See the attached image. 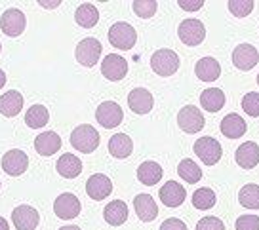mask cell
<instances>
[{"label":"cell","mask_w":259,"mask_h":230,"mask_svg":"<svg viewBox=\"0 0 259 230\" xmlns=\"http://www.w3.org/2000/svg\"><path fill=\"white\" fill-rule=\"evenodd\" d=\"M71 145L78 152H82V154H92L99 147V133H97V130L94 126L80 124L71 133Z\"/></svg>","instance_id":"6da1fadb"},{"label":"cell","mask_w":259,"mask_h":230,"mask_svg":"<svg viewBox=\"0 0 259 230\" xmlns=\"http://www.w3.org/2000/svg\"><path fill=\"white\" fill-rule=\"evenodd\" d=\"M151 67L158 76H171L179 69V55L174 49H156L151 58Z\"/></svg>","instance_id":"7a4b0ae2"},{"label":"cell","mask_w":259,"mask_h":230,"mask_svg":"<svg viewBox=\"0 0 259 230\" xmlns=\"http://www.w3.org/2000/svg\"><path fill=\"white\" fill-rule=\"evenodd\" d=\"M109 42L118 49H132L138 42V33L130 23L118 21L109 29Z\"/></svg>","instance_id":"3957f363"},{"label":"cell","mask_w":259,"mask_h":230,"mask_svg":"<svg viewBox=\"0 0 259 230\" xmlns=\"http://www.w3.org/2000/svg\"><path fill=\"white\" fill-rule=\"evenodd\" d=\"M101 51H103L101 42L97 40V38L88 36V38H84V40L78 42V46L74 49V58H76V61H78L80 65L94 67L97 61H99V58H101Z\"/></svg>","instance_id":"277c9868"},{"label":"cell","mask_w":259,"mask_h":230,"mask_svg":"<svg viewBox=\"0 0 259 230\" xmlns=\"http://www.w3.org/2000/svg\"><path fill=\"white\" fill-rule=\"evenodd\" d=\"M194 154L206 165H215L223 156V148L219 145V141L213 137H200L194 143Z\"/></svg>","instance_id":"5b68a950"},{"label":"cell","mask_w":259,"mask_h":230,"mask_svg":"<svg viewBox=\"0 0 259 230\" xmlns=\"http://www.w3.org/2000/svg\"><path fill=\"white\" fill-rule=\"evenodd\" d=\"M178 34L179 40L185 46H198L206 38V27L198 19H185V21L179 23Z\"/></svg>","instance_id":"8992f818"},{"label":"cell","mask_w":259,"mask_h":230,"mask_svg":"<svg viewBox=\"0 0 259 230\" xmlns=\"http://www.w3.org/2000/svg\"><path fill=\"white\" fill-rule=\"evenodd\" d=\"M178 124L185 133H198L202 132L206 120H204V114L200 112V108L194 107V105H187V107L179 110Z\"/></svg>","instance_id":"52a82bcc"},{"label":"cell","mask_w":259,"mask_h":230,"mask_svg":"<svg viewBox=\"0 0 259 230\" xmlns=\"http://www.w3.org/2000/svg\"><path fill=\"white\" fill-rule=\"evenodd\" d=\"M25 27H27V19H25V14L21 10L10 8L0 17V29H2V33L6 34V36L16 38V36L23 33Z\"/></svg>","instance_id":"ba28073f"},{"label":"cell","mask_w":259,"mask_h":230,"mask_svg":"<svg viewBox=\"0 0 259 230\" xmlns=\"http://www.w3.org/2000/svg\"><path fill=\"white\" fill-rule=\"evenodd\" d=\"M96 118L97 122L101 124L107 130H113L116 126L122 124V118H124V112H122V107L114 101H105L101 103L96 110Z\"/></svg>","instance_id":"9c48e42d"},{"label":"cell","mask_w":259,"mask_h":230,"mask_svg":"<svg viewBox=\"0 0 259 230\" xmlns=\"http://www.w3.org/2000/svg\"><path fill=\"white\" fill-rule=\"evenodd\" d=\"M80 200L71 194V192H65V194H59L54 202V211L59 219L63 221H71L74 217L80 215Z\"/></svg>","instance_id":"30bf717a"},{"label":"cell","mask_w":259,"mask_h":230,"mask_svg":"<svg viewBox=\"0 0 259 230\" xmlns=\"http://www.w3.org/2000/svg\"><path fill=\"white\" fill-rule=\"evenodd\" d=\"M101 73L107 80L111 82H118L128 74V61L118 55V53H109L107 58H103L101 63Z\"/></svg>","instance_id":"8fae6325"},{"label":"cell","mask_w":259,"mask_h":230,"mask_svg":"<svg viewBox=\"0 0 259 230\" xmlns=\"http://www.w3.org/2000/svg\"><path fill=\"white\" fill-rule=\"evenodd\" d=\"M2 169L12 175V177H17V175H23L27 171V167H29V158L25 154L23 150H19V148H12L8 150L4 156H2Z\"/></svg>","instance_id":"7c38bea8"},{"label":"cell","mask_w":259,"mask_h":230,"mask_svg":"<svg viewBox=\"0 0 259 230\" xmlns=\"http://www.w3.org/2000/svg\"><path fill=\"white\" fill-rule=\"evenodd\" d=\"M40 215L32 206H17L12 211V222L17 230H34L38 226Z\"/></svg>","instance_id":"4fadbf2b"},{"label":"cell","mask_w":259,"mask_h":230,"mask_svg":"<svg viewBox=\"0 0 259 230\" xmlns=\"http://www.w3.org/2000/svg\"><path fill=\"white\" fill-rule=\"evenodd\" d=\"M113 192V183L111 179L103 175V173H96V175H92L86 183V194H88L92 200H96V202H101V200H105L109 194Z\"/></svg>","instance_id":"5bb4252c"},{"label":"cell","mask_w":259,"mask_h":230,"mask_svg":"<svg viewBox=\"0 0 259 230\" xmlns=\"http://www.w3.org/2000/svg\"><path fill=\"white\" fill-rule=\"evenodd\" d=\"M257 61H259V53L257 49H255V46H251V44H240L233 51V63L240 71H251L253 67L257 65Z\"/></svg>","instance_id":"9a60e30c"},{"label":"cell","mask_w":259,"mask_h":230,"mask_svg":"<svg viewBox=\"0 0 259 230\" xmlns=\"http://www.w3.org/2000/svg\"><path fill=\"white\" fill-rule=\"evenodd\" d=\"M154 99L153 93L145 88H134L128 95V107L136 112V114H147L153 110Z\"/></svg>","instance_id":"2e32d148"},{"label":"cell","mask_w":259,"mask_h":230,"mask_svg":"<svg viewBox=\"0 0 259 230\" xmlns=\"http://www.w3.org/2000/svg\"><path fill=\"white\" fill-rule=\"evenodd\" d=\"M236 164L242 169H253L259 164V147L255 141H246L235 152Z\"/></svg>","instance_id":"e0dca14e"},{"label":"cell","mask_w":259,"mask_h":230,"mask_svg":"<svg viewBox=\"0 0 259 230\" xmlns=\"http://www.w3.org/2000/svg\"><path fill=\"white\" fill-rule=\"evenodd\" d=\"M158 196H160V200H162V204H164V206L179 207L181 204H183V202H185L187 192H185V189H183V187H181L178 181H168L160 189Z\"/></svg>","instance_id":"ac0fdd59"},{"label":"cell","mask_w":259,"mask_h":230,"mask_svg":"<svg viewBox=\"0 0 259 230\" xmlns=\"http://www.w3.org/2000/svg\"><path fill=\"white\" fill-rule=\"evenodd\" d=\"M134 209H136L138 217L143 222L154 221L156 215H158L156 202H154V198L151 194H138V196L134 198Z\"/></svg>","instance_id":"d6986e66"},{"label":"cell","mask_w":259,"mask_h":230,"mask_svg":"<svg viewBox=\"0 0 259 230\" xmlns=\"http://www.w3.org/2000/svg\"><path fill=\"white\" fill-rule=\"evenodd\" d=\"M246 130H248L246 120L236 112H231L221 120V133L229 139H240L246 133Z\"/></svg>","instance_id":"ffe728a7"},{"label":"cell","mask_w":259,"mask_h":230,"mask_svg":"<svg viewBox=\"0 0 259 230\" xmlns=\"http://www.w3.org/2000/svg\"><path fill=\"white\" fill-rule=\"evenodd\" d=\"M34 148L40 156H52L61 148V137L56 132H44L40 135H36Z\"/></svg>","instance_id":"44dd1931"},{"label":"cell","mask_w":259,"mask_h":230,"mask_svg":"<svg viewBox=\"0 0 259 230\" xmlns=\"http://www.w3.org/2000/svg\"><path fill=\"white\" fill-rule=\"evenodd\" d=\"M21 108H23V95L19 91L10 90L0 97V114L2 116L14 118L21 112Z\"/></svg>","instance_id":"7402d4cb"},{"label":"cell","mask_w":259,"mask_h":230,"mask_svg":"<svg viewBox=\"0 0 259 230\" xmlns=\"http://www.w3.org/2000/svg\"><path fill=\"white\" fill-rule=\"evenodd\" d=\"M194 73L202 82H213L221 76V65L215 58H202L194 67Z\"/></svg>","instance_id":"603a6c76"},{"label":"cell","mask_w":259,"mask_h":230,"mask_svg":"<svg viewBox=\"0 0 259 230\" xmlns=\"http://www.w3.org/2000/svg\"><path fill=\"white\" fill-rule=\"evenodd\" d=\"M109 152H111V156L118 158V160L128 158L134 152V141L130 139V135L126 133H114L109 139Z\"/></svg>","instance_id":"cb8c5ba5"},{"label":"cell","mask_w":259,"mask_h":230,"mask_svg":"<svg viewBox=\"0 0 259 230\" xmlns=\"http://www.w3.org/2000/svg\"><path fill=\"white\" fill-rule=\"evenodd\" d=\"M200 107L208 112H219L225 107V91L219 88H208L200 93Z\"/></svg>","instance_id":"d4e9b609"},{"label":"cell","mask_w":259,"mask_h":230,"mask_svg":"<svg viewBox=\"0 0 259 230\" xmlns=\"http://www.w3.org/2000/svg\"><path fill=\"white\" fill-rule=\"evenodd\" d=\"M103 217H105V221L109 224H113V226H120L126 222L128 219V206H126V202H122V200H113V202H109L103 209Z\"/></svg>","instance_id":"484cf974"},{"label":"cell","mask_w":259,"mask_h":230,"mask_svg":"<svg viewBox=\"0 0 259 230\" xmlns=\"http://www.w3.org/2000/svg\"><path fill=\"white\" fill-rule=\"evenodd\" d=\"M57 173L65 177V179H74V177H78L82 173V162L78 158L74 156V154H63V156H59L57 160Z\"/></svg>","instance_id":"4316f807"},{"label":"cell","mask_w":259,"mask_h":230,"mask_svg":"<svg viewBox=\"0 0 259 230\" xmlns=\"http://www.w3.org/2000/svg\"><path fill=\"white\" fill-rule=\"evenodd\" d=\"M162 165L153 162V160H147L138 167V179L147 187H153L162 179Z\"/></svg>","instance_id":"83f0119b"},{"label":"cell","mask_w":259,"mask_h":230,"mask_svg":"<svg viewBox=\"0 0 259 230\" xmlns=\"http://www.w3.org/2000/svg\"><path fill=\"white\" fill-rule=\"evenodd\" d=\"M74 19H76V23L84 27V29H92V27H96L97 21H99V12L94 4H80L76 12H74Z\"/></svg>","instance_id":"f1b7e54d"},{"label":"cell","mask_w":259,"mask_h":230,"mask_svg":"<svg viewBox=\"0 0 259 230\" xmlns=\"http://www.w3.org/2000/svg\"><path fill=\"white\" fill-rule=\"evenodd\" d=\"M50 120V112L44 105H32L27 112H25V124L32 128V130H40L44 128Z\"/></svg>","instance_id":"f546056e"},{"label":"cell","mask_w":259,"mask_h":230,"mask_svg":"<svg viewBox=\"0 0 259 230\" xmlns=\"http://www.w3.org/2000/svg\"><path fill=\"white\" fill-rule=\"evenodd\" d=\"M178 173L181 179H185V181L191 183V185H194V183H198L202 179V169H200V165L194 164V160H191V158H185V160L179 162Z\"/></svg>","instance_id":"4dcf8cb0"},{"label":"cell","mask_w":259,"mask_h":230,"mask_svg":"<svg viewBox=\"0 0 259 230\" xmlns=\"http://www.w3.org/2000/svg\"><path fill=\"white\" fill-rule=\"evenodd\" d=\"M238 200L246 209H259V187L257 185H244L238 192Z\"/></svg>","instance_id":"1f68e13d"},{"label":"cell","mask_w":259,"mask_h":230,"mask_svg":"<svg viewBox=\"0 0 259 230\" xmlns=\"http://www.w3.org/2000/svg\"><path fill=\"white\" fill-rule=\"evenodd\" d=\"M215 192L211 189H198L196 192L193 194V206L196 209H200V211H206V209H211V207L215 206Z\"/></svg>","instance_id":"d6a6232c"},{"label":"cell","mask_w":259,"mask_h":230,"mask_svg":"<svg viewBox=\"0 0 259 230\" xmlns=\"http://www.w3.org/2000/svg\"><path fill=\"white\" fill-rule=\"evenodd\" d=\"M132 8L136 12V16L141 17V19H149V17H153L156 14V8H158V4L154 2V0H136L134 4H132Z\"/></svg>","instance_id":"836d02e7"},{"label":"cell","mask_w":259,"mask_h":230,"mask_svg":"<svg viewBox=\"0 0 259 230\" xmlns=\"http://www.w3.org/2000/svg\"><path fill=\"white\" fill-rule=\"evenodd\" d=\"M253 0H231L229 2V12L235 17H246L253 12Z\"/></svg>","instance_id":"e575fe53"},{"label":"cell","mask_w":259,"mask_h":230,"mask_svg":"<svg viewBox=\"0 0 259 230\" xmlns=\"http://www.w3.org/2000/svg\"><path fill=\"white\" fill-rule=\"evenodd\" d=\"M242 108L248 116L257 118L259 116V93H255V91L246 93V95L242 97Z\"/></svg>","instance_id":"d590c367"},{"label":"cell","mask_w":259,"mask_h":230,"mask_svg":"<svg viewBox=\"0 0 259 230\" xmlns=\"http://www.w3.org/2000/svg\"><path fill=\"white\" fill-rule=\"evenodd\" d=\"M236 230H259L257 215H240L236 219Z\"/></svg>","instance_id":"8d00e7d4"},{"label":"cell","mask_w":259,"mask_h":230,"mask_svg":"<svg viewBox=\"0 0 259 230\" xmlns=\"http://www.w3.org/2000/svg\"><path fill=\"white\" fill-rule=\"evenodd\" d=\"M196 230H225V224L218 217H204L198 221Z\"/></svg>","instance_id":"74e56055"},{"label":"cell","mask_w":259,"mask_h":230,"mask_svg":"<svg viewBox=\"0 0 259 230\" xmlns=\"http://www.w3.org/2000/svg\"><path fill=\"white\" fill-rule=\"evenodd\" d=\"M160 230H187V224L181 219L171 217V219H166V221L162 222Z\"/></svg>","instance_id":"f35d334b"},{"label":"cell","mask_w":259,"mask_h":230,"mask_svg":"<svg viewBox=\"0 0 259 230\" xmlns=\"http://www.w3.org/2000/svg\"><path fill=\"white\" fill-rule=\"evenodd\" d=\"M178 4H179V8L187 10V12H196V10H200L204 6L202 0H196V2H187V0H179Z\"/></svg>","instance_id":"ab89813d"},{"label":"cell","mask_w":259,"mask_h":230,"mask_svg":"<svg viewBox=\"0 0 259 230\" xmlns=\"http://www.w3.org/2000/svg\"><path fill=\"white\" fill-rule=\"evenodd\" d=\"M38 4H40L42 8H57V6L61 4V2H59V0H56V2H44V0H40Z\"/></svg>","instance_id":"60d3db41"},{"label":"cell","mask_w":259,"mask_h":230,"mask_svg":"<svg viewBox=\"0 0 259 230\" xmlns=\"http://www.w3.org/2000/svg\"><path fill=\"white\" fill-rule=\"evenodd\" d=\"M4 84H6V73L0 69V90L4 88Z\"/></svg>","instance_id":"b9f144b4"},{"label":"cell","mask_w":259,"mask_h":230,"mask_svg":"<svg viewBox=\"0 0 259 230\" xmlns=\"http://www.w3.org/2000/svg\"><path fill=\"white\" fill-rule=\"evenodd\" d=\"M0 230H10V224L6 222L4 217H0Z\"/></svg>","instance_id":"7bdbcfd3"},{"label":"cell","mask_w":259,"mask_h":230,"mask_svg":"<svg viewBox=\"0 0 259 230\" xmlns=\"http://www.w3.org/2000/svg\"><path fill=\"white\" fill-rule=\"evenodd\" d=\"M59 230H80L78 226H74V224H67V226H61Z\"/></svg>","instance_id":"ee69618b"},{"label":"cell","mask_w":259,"mask_h":230,"mask_svg":"<svg viewBox=\"0 0 259 230\" xmlns=\"http://www.w3.org/2000/svg\"><path fill=\"white\" fill-rule=\"evenodd\" d=\"M0 51H2V42H0Z\"/></svg>","instance_id":"f6af8a7d"},{"label":"cell","mask_w":259,"mask_h":230,"mask_svg":"<svg viewBox=\"0 0 259 230\" xmlns=\"http://www.w3.org/2000/svg\"><path fill=\"white\" fill-rule=\"evenodd\" d=\"M257 84H259V74H257Z\"/></svg>","instance_id":"bcb514c9"}]
</instances>
